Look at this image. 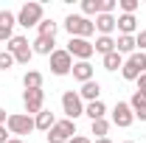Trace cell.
Here are the masks:
<instances>
[{
	"instance_id": "1",
	"label": "cell",
	"mask_w": 146,
	"mask_h": 143,
	"mask_svg": "<svg viewBox=\"0 0 146 143\" xmlns=\"http://www.w3.org/2000/svg\"><path fill=\"white\" fill-rule=\"evenodd\" d=\"M65 31L70 36H79V39H90L96 34V23L84 14H68L65 17Z\"/></svg>"
},
{
	"instance_id": "2",
	"label": "cell",
	"mask_w": 146,
	"mask_h": 143,
	"mask_svg": "<svg viewBox=\"0 0 146 143\" xmlns=\"http://www.w3.org/2000/svg\"><path fill=\"white\" fill-rule=\"evenodd\" d=\"M70 138H76V121H70V118L56 121L54 129L45 132V140H48V143H68Z\"/></svg>"
},
{
	"instance_id": "3",
	"label": "cell",
	"mask_w": 146,
	"mask_h": 143,
	"mask_svg": "<svg viewBox=\"0 0 146 143\" xmlns=\"http://www.w3.org/2000/svg\"><path fill=\"white\" fill-rule=\"evenodd\" d=\"M42 23V3H25L17 11V25L23 28H36Z\"/></svg>"
},
{
	"instance_id": "4",
	"label": "cell",
	"mask_w": 146,
	"mask_h": 143,
	"mask_svg": "<svg viewBox=\"0 0 146 143\" xmlns=\"http://www.w3.org/2000/svg\"><path fill=\"white\" fill-rule=\"evenodd\" d=\"M73 59H79V62H90V56L96 54V48H93L90 39H79V36H70V42H68V48H65Z\"/></svg>"
},
{
	"instance_id": "5",
	"label": "cell",
	"mask_w": 146,
	"mask_h": 143,
	"mask_svg": "<svg viewBox=\"0 0 146 143\" xmlns=\"http://www.w3.org/2000/svg\"><path fill=\"white\" fill-rule=\"evenodd\" d=\"M6 129L11 132V135H28V132H34V118L31 115H25V112H17V115H9V121H6Z\"/></svg>"
},
{
	"instance_id": "6",
	"label": "cell",
	"mask_w": 146,
	"mask_h": 143,
	"mask_svg": "<svg viewBox=\"0 0 146 143\" xmlns=\"http://www.w3.org/2000/svg\"><path fill=\"white\" fill-rule=\"evenodd\" d=\"M42 104H45V90H25L23 93V107H25V115H39L42 112Z\"/></svg>"
},
{
	"instance_id": "7",
	"label": "cell",
	"mask_w": 146,
	"mask_h": 143,
	"mask_svg": "<svg viewBox=\"0 0 146 143\" xmlns=\"http://www.w3.org/2000/svg\"><path fill=\"white\" fill-rule=\"evenodd\" d=\"M62 112L70 118V121H76L79 115H84V104H82V98H79V93H73V90H68L65 95H62Z\"/></svg>"
},
{
	"instance_id": "8",
	"label": "cell",
	"mask_w": 146,
	"mask_h": 143,
	"mask_svg": "<svg viewBox=\"0 0 146 143\" xmlns=\"http://www.w3.org/2000/svg\"><path fill=\"white\" fill-rule=\"evenodd\" d=\"M73 70V56L68 51H54L51 54V73L54 76H68Z\"/></svg>"
},
{
	"instance_id": "9",
	"label": "cell",
	"mask_w": 146,
	"mask_h": 143,
	"mask_svg": "<svg viewBox=\"0 0 146 143\" xmlns=\"http://www.w3.org/2000/svg\"><path fill=\"white\" fill-rule=\"evenodd\" d=\"M132 121H135L132 107H129L127 101H118V104H115V109H112V124L121 126V129H127V126H132Z\"/></svg>"
},
{
	"instance_id": "10",
	"label": "cell",
	"mask_w": 146,
	"mask_h": 143,
	"mask_svg": "<svg viewBox=\"0 0 146 143\" xmlns=\"http://www.w3.org/2000/svg\"><path fill=\"white\" fill-rule=\"evenodd\" d=\"M14 25H17V17L11 11H0V42H9L14 36Z\"/></svg>"
},
{
	"instance_id": "11",
	"label": "cell",
	"mask_w": 146,
	"mask_h": 143,
	"mask_svg": "<svg viewBox=\"0 0 146 143\" xmlns=\"http://www.w3.org/2000/svg\"><path fill=\"white\" fill-rule=\"evenodd\" d=\"M115 28H118V34L132 36L135 31H138V20H135V14H118V20H115Z\"/></svg>"
},
{
	"instance_id": "12",
	"label": "cell",
	"mask_w": 146,
	"mask_h": 143,
	"mask_svg": "<svg viewBox=\"0 0 146 143\" xmlns=\"http://www.w3.org/2000/svg\"><path fill=\"white\" fill-rule=\"evenodd\" d=\"M54 45H56V36H36L34 42H31V51L34 54H42V56H51L56 51Z\"/></svg>"
},
{
	"instance_id": "13",
	"label": "cell",
	"mask_w": 146,
	"mask_h": 143,
	"mask_svg": "<svg viewBox=\"0 0 146 143\" xmlns=\"http://www.w3.org/2000/svg\"><path fill=\"white\" fill-rule=\"evenodd\" d=\"M98 95H101V84H98L96 79H93V81H84L82 90H79V98H82V101H87V104H90V101H101Z\"/></svg>"
},
{
	"instance_id": "14",
	"label": "cell",
	"mask_w": 146,
	"mask_h": 143,
	"mask_svg": "<svg viewBox=\"0 0 146 143\" xmlns=\"http://www.w3.org/2000/svg\"><path fill=\"white\" fill-rule=\"evenodd\" d=\"M93 23H96L98 36H112V31H115V17H112V14H98Z\"/></svg>"
},
{
	"instance_id": "15",
	"label": "cell",
	"mask_w": 146,
	"mask_h": 143,
	"mask_svg": "<svg viewBox=\"0 0 146 143\" xmlns=\"http://www.w3.org/2000/svg\"><path fill=\"white\" fill-rule=\"evenodd\" d=\"M73 79H76V81H82V84H84V81H93V65L90 62H73Z\"/></svg>"
},
{
	"instance_id": "16",
	"label": "cell",
	"mask_w": 146,
	"mask_h": 143,
	"mask_svg": "<svg viewBox=\"0 0 146 143\" xmlns=\"http://www.w3.org/2000/svg\"><path fill=\"white\" fill-rule=\"evenodd\" d=\"M34 126L39 129V132H51L56 126V118H54V112L51 109H42L39 115H34Z\"/></svg>"
},
{
	"instance_id": "17",
	"label": "cell",
	"mask_w": 146,
	"mask_h": 143,
	"mask_svg": "<svg viewBox=\"0 0 146 143\" xmlns=\"http://www.w3.org/2000/svg\"><path fill=\"white\" fill-rule=\"evenodd\" d=\"M127 104L132 107V112H135V118H141V121H146V95H141V93H135V95L129 98Z\"/></svg>"
},
{
	"instance_id": "18",
	"label": "cell",
	"mask_w": 146,
	"mask_h": 143,
	"mask_svg": "<svg viewBox=\"0 0 146 143\" xmlns=\"http://www.w3.org/2000/svg\"><path fill=\"white\" fill-rule=\"evenodd\" d=\"M84 115L90 118V124H93V121H101V118L107 115V107H104V101H90V104L84 107Z\"/></svg>"
},
{
	"instance_id": "19",
	"label": "cell",
	"mask_w": 146,
	"mask_h": 143,
	"mask_svg": "<svg viewBox=\"0 0 146 143\" xmlns=\"http://www.w3.org/2000/svg\"><path fill=\"white\" fill-rule=\"evenodd\" d=\"M115 51L124 56V54H135L138 48H135V36H124V34H118V39H115Z\"/></svg>"
},
{
	"instance_id": "20",
	"label": "cell",
	"mask_w": 146,
	"mask_h": 143,
	"mask_svg": "<svg viewBox=\"0 0 146 143\" xmlns=\"http://www.w3.org/2000/svg\"><path fill=\"white\" fill-rule=\"evenodd\" d=\"M93 48H96V54L107 56V54H112V51H115V39H112V36H96Z\"/></svg>"
},
{
	"instance_id": "21",
	"label": "cell",
	"mask_w": 146,
	"mask_h": 143,
	"mask_svg": "<svg viewBox=\"0 0 146 143\" xmlns=\"http://www.w3.org/2000/svg\"><path fill=\"white\" fill-rule=\"evenodd\" d=\"M23 87L25 90H42V73L39 70H28L23 76Z\"/></svg>"
},
{
	"instance_id": "22",
	"label": "cell",
	"mask_w": 146,
	"mask_h": 143,
	"mask_svg": "<svg viewBox=\"0 0 146 143\" xmlns=\"http://www.w3.org/2000/svg\"><path fill=\"white\" fill-rule=\"evenodd\" d=\"M23 48H28V39H25V36H20V34H14L9 42H6V51H9L11 56H17Z\"/></svg>"
},
{
	"instance_id": "23",
	"label": "cell",
	"mask_w": 146,
	"mask_h": 143,
	"mask_svg": "<svg viewBox=\"0 0 146 143\" xmlns=\"http://www.w3.org/2000/svg\"><path fill=\"white\" fill-rule=\"evenodd\" d=\"M104 59V70H118V68H124V56L118 54V51H112V54H107V56H101Z\"/></svg>"
},
{
	"instance_id": "24",
	"label": "cell",
	"mask_w": 146,
	"mask_h": 143,
	"mask_svg": "<svg viewBox=\"0 0 146 143\" xmlns=\"http://www.w3.org/2000/svg\"><path fill=\"white\" fill-rule=\"evenodd\" d=\"M121 76L127 79V81H138V76H141V68L132 62V59H124V68H121Z\"/></svg>"
},
{
	"instance_id": "25",
	"label": "cell",
	"mask_w": 146,
	"mask_h": 143,
	"mask_svg": "<svg viewBox=\"0 0 146 143\" xmlns=\"http://www.w3.org/2000/svg\"><path fill=\"white\" fill-rule=\"evenodd\" d=\"M90 132L96 135V138H107V132H110V121H107V118H101V121H93V124H90Z\"/></svg>"
},
{
	"instance_id": "26",
	"label": "cell",
	"mask_w": 146,
	"mask_h": 143,
	"mask_svg": "<svg viewBox=\"0 0 146 143\" xmlns=\"http://www.w3.org/2000/svg\"><path fill=\"white\" fill-rule=\"evenodd\" d=\"M36 31H39L36 36H56V23L54 20H42V23L36 25Z\"/></svg>"
},
{
	"instance_id": "27",
	"label": "cell",
	"mask_w": 146,
	"mask_h": 143,
	"mask_svg": "<svg viewBox=\"0 0 146 143\" xmlns=\"http://www.w3.org/2000/svg\"><path fill=\"white\" fill-rule=\"evenodd\" d=\"M82 11H84V17H98V0H82Z\"/></svg>"
},
{
	"instance_id": "28",
	"label": "cell",
	"mask_w": 146,
	"mask_h": 143,
	"mask_svg": "<svg viewBox=\"0 0 146 143\" xmlns=\"http://www.w3.org/2000/svg\"><path fill=\"white\" fill-rule=\"evenodd\" d=\"M31 56H34V51H31V45H28V48H23V51L14 56V62H17V65H28V62H31Z\"/></svg>"
},
{
	"instance_id": "29",
	"label": "cell",
	"mask_w": 146,
	"mask_h": 143,
	"mask_svg": "<svg viewBox=\"0 0 146 143\" xmlns=\"http://www.w3.org/2000/svg\"><path fill=\"white\" fill-rule=\"evenodd\" d=\"M14 65V56L9 54V51H0V70H9Z\"/></svg>"
},
{
	"instance_id": "30",
	"label": "cell",
	"mask_w": 146,
	"mask_h": 143,
	"mask_svg": "<svg viewBox=\"0 0 146 143\" xmlns=\"http://www.w3.org/2000/svg\"><path fill=\"white\" fill-rule=\"evenodd\" d=\"M118 6H121L124 14H135V11H138V0H121Z\"/></svg>"
},
{
	"instance_id": "31",
	"label": "cell",
	"mask_w": 146,
	"mask_h": 143,
	"mask_svg": "<svg viewBox=\"0 0 146 143\" xmlns=\"http://www.w3.org/2000/svg\"><path fill=\"white\" fill-rule=\"evenodd\" d=\"M115 11V0H98V14H112Z\"/></svg>"
},
{
	"instance_id": "32",
	"label": "cell",
	"mask_w": 146,
	"mask_h": 143,
	"mask_svg": "<svg viewBox=\"0 0 146 143\" xmlns=\"http://www.w3.org/2000/svg\"><path fill=\"white\" fill-rule=\"evenodd\" d=\"M135 48H138V51H143V54H146V28H143V31H138V34H135Z\"/></svg>"
},
{
	"instance_id": "33",
	"label": "cell",
	"mask_w": 146,
	"mask_h": 143,
	"mask_svg": "<svg viewBox=\"0 0 146 143\" xmlns=\"http://www.w3.org/2000/svg\"><path fill=\"white\" fill-rule=\"evenodd\" d=\"M135 93L146 95V73H141V76H138V90H135Z\"/></svg>"
},
{
	"instance_id": "34",
	"label": "cell",
	"mask_w": 146,
	"mask_h": 143,
	"mask_svg": "<svg viewBox=\"0 0 146 143\" xmlns=\"http://www.w3.org/2000/svg\"><path fill=\"white\" fill-rule=\"evenodd\" d=\"M9 135H11V132H9V129H6V126H0V143H9V140H11V138H9Z\"/></svg>"
},
{
	"instance_id": "35",
	"label": "cell",
	"mask_w": 146,
	"mask_h": 143,
	"mask_svg": "<svg viewBox=\"0 0 146 143\" xmlns=\"http://www.w3.org/2000/svg\"><path fill=\"white\" fill-rule=\"evenodd\" d=\"M70 143H93V140L84 138V135H76V138H70Z\"/></svg>"
},
{
	"instance_id": "36",
	"label": "cell",
	"mask_w": 146,
	"mask_h": 143,
	"mask_svg": "<svg viewBox=\"0 0 146 143\" xmlns=\"http://www.w3.org/2000/svg\"><path fill=\"white\" fill-rule=\"evenodd\" d=\"M6 121H9V115H6V109L0 107V126H6Z\"/></svg>"
},
{
	"instance_id": "37",
	"label": "cell",
	"mask_w": 146,
	"mask_h": 143,
	"mask_svg": "<svg viewBox=\"0 0 146 143\" xmlns=\"http://www.w3.org/2000/svg\"><path fill=\"white\" fill-rule=\"evenodd\" d=\"M96 143H112V140H110V138H98Z\"/></svg>"
},
{
	"instance_id": "38",
	"label": "cell",
	"mask_w": 146,
	"mask_h": 143,
	"mask_svg": "<svg viewBox=\"0 0 146 143\" xmlns=\"http://www.w3.org/2000/svg\"><path fill=\"white\" fill-rule=\"evenodd\" d=\"M9 143H23V140H20V138H11V140H9Z\"/></svg>"
},
{
	"instance_id": "39",
	"label": "cell",
	"mask_w": 146,
	"mask_h": 143,
	"mask_svg": "<svg viewBox=\"0 0 146 143\" xmlns=\"http://www.w3.org/2000/svg\"><path fill=\"white\" fill-rule=\"evenodd\" d=\"M124 143H135V140H124Z\"/></svg>"
},
{
	"instance_id": "40",
	"label": "cell",
	"mask_w": 146,
	"mask_h": 143,
	"mask_svg": "<svg viewBox=\"0 0 146 143\" xmlns=\"http://www.w3.org/2000/svg\"><path fill=\"white\" fill-rule=\"evenodd\" d=\"M68 143H70V140H68Z\"/></svg>"
}]
</instances>
